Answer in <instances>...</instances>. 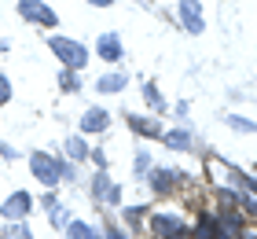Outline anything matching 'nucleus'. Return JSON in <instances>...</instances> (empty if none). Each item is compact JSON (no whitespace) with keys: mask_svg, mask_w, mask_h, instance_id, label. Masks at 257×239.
<instances>
[{"mask_svg":"<svg viewBox=\"0 0 257 239\" xmlns=\"http://www.w3.org/2000/svg\"><path fill=\"white\" fill-rule=\"evenodd\" d=\"M217 235V221L213 217H202L198 221V228H195V239H213Z\"/></svg>","mask_w":257,"mask_h":239,"instance_id":"nucleus-12","label":"nucleus"},{"mask_svg":"<svg viewBox=\"0 0 257 239\" xmlns=\"http://www.w3.org/2000/svg\"><path fill=\"white\" fill-rule=\"evenodd\" d=\"M151 228H155V235H162V239H184V224L177 217H166V213H158V217L151 221Z\"/></svg>","mask_w":257,"mask_h":239,"instance_id":"nucleus-4","label":"nucleus"},{"mask_svg":"<svg viewBox=\"0 0 257 239\" xmlns=\"http://www.w3.org/2000/svg\"><path fill=\"white\" fill-rule=\"evenodd\" d=\"M8 100H11V85H8L4 77H0V103H8Z\"/></svg>","mask_w":257,"mask_h":239,"instance_id":"nucleus-17","label":"nucleus"},{"mask_svg":"<svg viewBox=\"0 0 257 239\" xmlns=\"http://www.w3.org/2000/svg\"><path fill=\"white\" fill-rule=\"evenodd\" d=\"M239 239H257V232H253V228H246V232H239Z\"/></svg>","mask_w":257,"mask_h":239,"instance_id":"nucleus-20","label":"nucleus"},{"mask_svg":"<svg viewBox=\"0 0 257 239\" xmlns=\"http://www.w3.org/2000/svg\"><path fill=\"white\" fill-rule=\"evenodd\" d=\"M125 74H103L99 77V92H118V89H125Z\"/></svg>","mask_w":257,"mask_h":239,"instance_id":"nucleus-10","label":"nucleus"},{"mask_svg":"<svg viewBox=\"0 0 257 239\" xmlns=\"http://www.w3.org/2000/svg\"><path fill=\"white\" fill-rule=\"evenodd\" d=\"M128 125H133L140 136H162L158 122H151V118H128Z\"/></svg>","mask_w":257,"mask_h":239,"instance_id":"nucleus-9","label":"nucleus"},{"mask_svg":"<svg viewBox=\"0 0 257 239\" xmlns=\"http://www.w3.org/2000/svg\"><path fill=\"white\" fill-rule=\"evenodd\" d=\"M180 11H184V26H188L191 33L202 30V11H198L195 0H180Z\"/></svg>","mask_w":257,"mask_h":239,"instance_id":"nucleus-6","label":"nucleus"},{"mask_svg":"<svg viewBox=\"0 0 257 239\" xmlns=\"http://www.w3.org/2000/svg\"><path fill=\"white\" fill-rule=\"evenodd\" d=\"M19 15L22 19H33V22H41V26H55V11L52 8H44L41 0H19Z\"/></svg>","mask_w":257,"mask_h":239,"instance_id":"nucleus-3","label":"nucleus"},{"mask_svg":"<svg viewBox=\"0 0 257 239\" xmlns=\"http://www.w3.org/2000/svg\"><path fill=\"white\" fill-rule=\"evenodd\" d=\"M99 55H103V59H110V63H114V59H121V41L114 37V33L99 37Z\"/></svg>","mask_w":257,"mask_h":239,"instance_id":"nucleus-8","label":"nucleus"},{"mask_svg":"<svg viewBox=\"0 0 257 239\" xmlns=\"http://www.w3.org/2000/svg\"><path fill=\"white\" fill-rule=\"evenodd\" d=\"M228 125H235L239 133H253V129H257L253 122H242V118H228Z\"/></svg>","mask_w":257,"mask_h":239,"instance_id":"nucleus-16","label":"nucleus"},{"mask_svg":"<svg viewBox=\"0 0 257 239\" xmlns=\"http://www.w3.org/2000/svg\"><path fill=\"white\" fill-rule=\"evenodd\" d=\"M66 151H70V158H85V154H88V147H85V140H77V136L70 140V147H66Z\"/></svg>","mask_w":257,"mask_h":239,"instance_id":"nucleus-14","label":"nucleus"},{"mask_svg":"<svg viewBox=\"0 0 257 239\" xmlns=\"http://www.w3.org/2000/svg\"><path fill=\"white\" fill-rule=\"evenodd\" d=\"M147 166H151V158H147V154H144V151H140V154H136V170H140V173H144V170H147Z\"/></svg>","mask_w":257,"mask_h":239,"instance_id":"nucleus-19","label":"nucleus"},{"mask_svg":"<svg viewBox=\"0 0 257 239\" xmlns=\"http://www.w3.org/2000/svg\"><path fill=\"white\" fill-rule=\"evenodd\" d=\"M81 129H85V133H99V129H107V111L92 107V111L81 118Z\"/></svg>","mask_w":257,"mask_h":239,"instance_id":"nucleus-7","label":"nucleus"},{"mask_svg":"<svg viewBox=\"0 0 257 239\" xmlns=\"http://www.w3.org/2000/svg\"><path fill=\"white\" fill-rule=\"evenodd\" d=\"M59 81H63V89H66V92H74V89H77V81H74V74H63Z\"/></svg>","mask_w":257,"mask_h":239,"instance_id":"nucleus-18","label":"nucleus"},{"mask_svg":"<svg viewBox=\"0 0 257 239\" xmlns=\"http://www.w3.org/2000/svg\"><path fill=\"white\" fill-rule=\"evenodd\" d=\"M26 210H30V195H26V191H15V195L8 199V206H4V217H11V221L26 217Z\"/></svg>","mask_w":257,"mask_h":239,"instance_id":"nucleus-5","label":"nucleus"},{"mask_svg":"<svg viewBox=\"0 0 257 239\" xmlns=\"http://www.w3.org/2000/svg\"><path fill=\"white\" fill-rule=\"evenodd\" d=\"M173 177H177L173 170H155V173H151V184H155V191H166L173 184Z\"/></svg>","mask_w":257,"mask_h":239,"instance_id":"nucleus-11","label":"nucleus"},{"mask_svg":"<svg viewBox=\"0 0 257 239\" xmlns=\"http://www.w3.org/2000/svg\"><path fill=\"white\" fill-rule=\"evenodd\" d=\"M48 48H52V52L63 59L66 66H85V63H88V52H85L81 44L66 41V37H52V41H48Z\"/></svg>","mask_w":257,"mask_h":239,"instance_id":"nucleus-1","label":"nucleus"},{"mask_svg":"<svg viewBox=\"0 0 257 239\" xmlns=\"http://www.w3.org/2000/svg\"><path fill=\"white\" fill-rule=\"evenodd\" d=\"M88 4H99V8H103V4H110V0H88Z\"/></svg>","mask_w":257,"mask_h":239,"instance_id":"nucleus-21","label":"nucleus"},{"mask_svg":"<svg viewBox=\"0 0 257 239\" xmlns=\"http://www.w3.org/2000/svg\"><path fill=\"white\" fill-rule=\"evenodd\" d=\"M166 143H169V147H177V151H184L191 143V136L184 133V129H177V133H166Z\"/></svg>","mask_w":257,"mask_h":239,"instance_id":"nucleus-13","label":"nucleus"},{"mask_svg":"<svg viewBox=\"0 0 257 239\" xmlns=\"http://www.w3.org/2000/svg\"><path fill=\"white\" fill-rule=\"evenodd\" d=\"M30 166H33V177H37V181L41 184H59L63 181V177H59V162H55V158H48V154H33V158H30Z\"/></svg>","mask_w":257,"mask_h":239,"instance_id":"nucleus-2","label":"nucleus"},{"mask_svg":"<svg viewBox=\"0 0 257 239\" xmlns=\"http://www.w3.org/2000/svg\"><path fill=\"white\" fill-rule=\"evenodd\" d=\"M70 239H96L88 232V224H70Z\"/></svg>","mask_w":257,"mask_h":239,"instance_id":"nucleus-15","label":"nucleus"}]
</instances>
